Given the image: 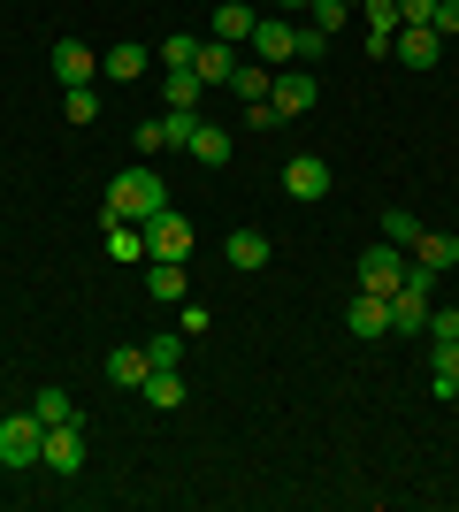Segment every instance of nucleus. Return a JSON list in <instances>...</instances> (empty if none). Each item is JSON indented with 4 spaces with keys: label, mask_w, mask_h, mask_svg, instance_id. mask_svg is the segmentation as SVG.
I'll return each instance as SVG.
<instances>
[{
    "label": "nucleus",
    "mask_w": 459,
    "mask_h": 512,
    "mask_svg": "<svg viewBox=\"0 0 459 512\" xmlns=\"http://www.w3.org/2000/svg\"><path fill=\"white\" fill-rule=\"evenodd\" d=\"M146 260H192V214L161 207L146 222Z\"/></svg>",
    "instance_id": "39448f33"
},
{
    "label": "nucleus",
    "mask_w": 459,
    "mask_h": 512,
    "mask_svg": "<svg viewBox=\"0 0 459 512\" xmlns=\"http://www.w3.org/2000/svg\"><path fill=\"white\" fill-rule=\"evenodd\" d=\"M31 413H39L46 428H54V421H77V398H69V390H54V383H46L39 398H31Z\"/></svg>",
    "instance_id": "393cba45"
},
{
    "label": "nucleus",
    "mask_w": 459,
    "mask_h": 512,
    "mask_svg": "<svg viewBox=\"0 0 459 512\" xmlns=\"http://www.w3.org/2000/svg\"><path fill=\"white\" fill-rule=\"evenodd\" d=\"M230 92H238L245 107H261L268 92H276V69H268V62H238V69H230Z\"/></svg>",
    "instance_id": "4be33fe9"
},
{
    "label": "nucleus",
    "mask_w": 459,
    "mask_h": 512,
    "mask_svg": "<svg viewBox=\"0 0 459 512\" xmlns=\"http://www.w3.org/2000/svg\"><path fill=\"white\" fill-rule=\"evenodd\" d=\"M100 222H108V260H123V268L146 260V222H115V214H100Z\"/></svg>",
    "instance_id": "412c9836"
},
{
    "label": "nucleus",
    "mask_w": 459,
    "mask_h": 512,
    "mask_svg": "<svg viewBox=\"0 0 459 512\" xmlns=\"http://www.w3.org/2000/svg\"><path fill=\"white\" fill-rule=\"evenodd\" d=\"M153 153H169V115L138 123V161H153Z\"/></svg>",
    "instance_id": "c756f323"
},
{
    "label": "nucleus",
    "mask_w": 459,
    "mask_h": 512,
    "mask_svg": "<svg viewBox=\"0 0 459 512\" xmlns=\"http://www.w3.org/2000/svg\"><path fill=\"white\" fill-rule=\"evenodd\" d=\"M161 115H169V153H184V146H192V123H199V115H176V107H161Z\"/></svg>",
    "instance_id": "473e14b6"
},
{
    "label": "nucleus",
    "mask_w": 459,
    "mask_h": 512,
    "mask_svg": "<svg viewBox=\"0 0 459 512\" xmlns=\"http://www.w3.org/2000/svg\"><path fill=\"white\" fill-rule=\"evenodd\" d=\"M429 367H437V375H452V367H459V344H429Z\"/></svg>",
    "instance_id": "72a5a7b5"
},
{
    "label": "nucleus",
    "mask_w": 459,
    "mask_h": 512,
    "mask_svg": "<svg viewBox=\"0 0 459 512\" xmlns=\"http://www.w3.org/2000/svg\"><path fill=\"white\" fill-rule=\"evenodd\" d=\"M360 16H368V54H391V39H398V0H368V8H360Z\"/></svg>",
    "instance_id": "6ab92c4d"
},
{
    "label": "nucleus",
    "mask_w": 459,
    "mask_h": 512,
    "mask_svg": "<svg viewBox=\"0 0 459 512\" xmlns=\"http://www.w3.org/2000/svg\"><path fill=\"white\" fill-rule=\"evenodd\" d=\"M322 100V85H314V77H306V69H276V92H268V107H276V115H306V107Z\"/></svg>",
    "instance_id": "9b49d317"
},
{
    "label": "nucleus",
    "mask_w": 459,
    "mask_h": 512,
    "mask_svg": "<svg viewBox=\"0 0 459 512\" xmlns=\"http://www.w3.org/2000/svg\"><path fill=\"white\" fill-rule=\"evenodd\" d=\"M39 451H46V421L31 406L0 421V467H8V474H31V467H39Z\"/></svg>",
    "instance_id": "7ed1b4c3"
},
{
    "label": "nucleus",
    "mask_w": 459,
    "mask_h": 512,
    "mask_svg": "<svg viewBox=\"0 0 459 512\" xmlns=\"http://www.w3.org/2000/svg\"><path fill=\"white\" fill-rule=\"evenodd\" d=\"M161 207H169V184L153 176V161H131V169L108 184V214L115 222H153Z\"/></svg>",
    "instance_id": "f03ea898"
},
{
    "label": "nucleus",
    "mask_w": 459,
    "mask_h": 512,
    "mask_svg": "<svg viewBox=\"0 0 459 512\" xmlns=\"http://www.w3.org/2000/svg\"><path fill=\"white\" fill-rule=\"evenodd\" d=\"M268 253H276V245H268L261 230H230V268H238V276H261Z\"/></svg>",
    "instance_id": "dca6fc26"
},
{
    "label": "nucleus",
    "mask_w": 459,
    "mask_h": 512,
    "mask_svg": "<svg viewBox=\"0 0 459 512\" xmlns=\"http://www.w3.org/2000/svg\"><path fill=\"white\" fill-rule=\"evenodd\" d=\"M146 375H153L146 344H115V352H108V383H115V390H138Z\"/></svg>",
    "instance_id": "ddd939ff"
},
{
    "label": "nucleus",
    "mask_w": 459,
    "mask_h": 512,
    "mask_svg": "<svg viewBox=\"0 0 459 512\" xmlns=\"http://www.w3.org/2000/svg\"><path fill=\"white\" fill-rule=\"evenodd\" d=\"M414 260L444 276V268H459V237H452V230H421V237H414Z\"/></svg>",
    "instance_id": "5701e85b"
},
{
    "label": "nucleus",
    "mask_w": 459,
    "mask_h": 512,
    "mask_svg": "<svg viewBox=\"0 0 459 512\" xmlns=\"http://www.w3.org/2000/svg\"><path fill=\"white\" fill-rule=\"evenodd\" d=\"M406 260H414V253H398V245H368V253H360V291L391 299L398 283H406Z\"/></svg>",
    "instance_id": "423d86ee"
},
{
    "label": "nucleus",
    "mask_w": 459,
    "mask_h": 512,
    "mask_svg": "<svg viewBox=\"0 0 459 512\" xmlns=\"http://www.w3.org/2000/svg\"><path fill=\"white\" fill-rule=\"evenodd\" d=\"M146 299L153 306H176V299H184V260H146Z\"/></svg>",
    "instance_id": "f3484780"
},
{
    "label": "nucleus",
    "mask_w": 459,
    "mask_h": 512,
    "mask_svg": "<svg viewBox=\"0 0 459 512\" xmlns=\"http://www.w3.org/2000/svg\"><path fill=\"white\" fill-rule=\"evenodd\" d=\"M253 54H261V62H322V31H314V23H291V16H261L253 23Z\"/></svg>",
    "instance_id": "f257e3e1"
},
{
    "label": "nucleus",
    "mask_w": 459,
    "mask_h": 512,
    "mask_svg": "<svg viewBox=\"0 0 459 512\" xmlns=\"http://www.w3.org/2000/svg\"><path fill=\"white\" fill-rule=\"evenodd\" d=\"M85 459H92V444H85V413H77V421H54V428H46V451H39V467H46V474L77 482V474H85Z\"/></svg>",
    "instance_id": "20e7f679"
},
{
    "label": "nucleus",
    "mask_w": 459,
    "mask_h": 512,
    "mask_svg": "<svg viewBox=\"0 0 459 512\" xmlns=\"http://www.w3.org/2000/svg\"><path fill=\"white\" fill-rule=\"evenodd\" d=\"M253 23H261V16H253L245 0H215V39L222 46H245V39H253Z\"/></svg>",
    "instance_id": "a211bd4d"
},
{
    "label": "nucleus",
    "mask_w": 459,
    "mask_h": 512,
    "mask_svg": "<svg viewBox=\"0 0 459 512\" xmlns=\"http://www.w3.org/2000/svg\"><path fill=\"white\" fill-rule=\"evenodd\" d=\"M138 398H146L153 413H184V398H192V390H184V375H176V367H153L146 383H138Z\"/></svg>",
    "instance_id": "f8f14e48"
},
{
    "label": "nucleus",
    "mask_w": 459,
    "mask_h": 512,
    "mask_svg": "<svg viewBox=\"0 0 459 512\" xmlns=\"http://www.w3.org/2000/svg\"><path fill=\"white\" fill-rule=\"evenodd\" d=\"M192 69H199V85H230V69H238V46H222V39H199Z\"/></svg>",
    "instance_id": "2eb2a0df"
},
{
    "label": "nucleus",
    "mask_w": 459,
    "mask_h": 512,
    "mask_svg": "<svg viewBox=\"0 0 459 512\" xmlns=\"http://www.w3.org/2000/svg\"><path fill=\"white\" fill-rule=\"evenodd\" d=\"M421 329H429V344H459V306H429Z\"/></svg>",
    "instance_id": "c85d7f7f"
},
{
    "label": "nucleus",
    "mask_w": 459,
    "mask_h": 512,
    "mask_svg": "<svg viewBox=\"0 0 459 512\" xmlns=\"http://www.w3.org/2000/svg\"><path fill=\"white\" fill-rule=\"evenodd\" d=\"M146 360H153V367H184V329H161V337H146Z\"/></svg>",
    "instance_id": "bb28decb"
},
{
    "label": "nucleus",
    "mask_w": 459,
    "mask_h": 512,
    "mask_svg": "<svg viewBox=\"0 0 459 512\" xmlns=\"http://www.w3.org/2000/svg\"><path fill=\"white\" fill-rule=\"evenodd\" d=\"M192 54H199V39H161V54H153V62H169V69H192Z\"/></svg>",
    "instance_id": "7c9ffc66"
},
{
    "label": "nucleus",
    "mask_w": 459,
    "mask_h": 512,
    "mask_svg": "<svg viewBox=\"0 0 459 512\" xmlns=\"http://www.w3.org/2000/svg\"><path fill=\"white\" fill-rule=\"evenodd\" d=\"M199 100H207L199 69H169V77H161V107H176V115H199Z\"/></svg>",
    "instance_id": "4468645a"
},
{
    "label": "nucleus",
    "mask_w": 459,
    "mask_h": 512,
    "mask_svg": "<svg viewBox=\"0 0 459 512\" xmlns=\"http://www.w3.org/2000/svg\"><path fill=\"white\" fill-rule=\"evenodd\" d=\"M429 8H437V0H398V16H406V23H429Z\"/></svg>",
    "instance_id": "f704fd0d"
},
{
    "label": "nucleus",
    "mask_w": 459,
    "mask_h": 512,
    "mask_svg": "<svg viewBox=\"0 0 459 512\" xmlns=\"http://www.w3.org/2000/svg\"><path fill=\"white\" fill-rule=\"evenodd\" d=\"M437 398H444V406H459V367H452V375H437Z\"/></svg>",
    "instance_id": "c9c22d12"
},
{
    "label": "nucleus",
    "mask_w": 459,
    "mask_h": 512,
    "mask_svg": "<svg viewBox=\"0 0 459 512\" xmlns=\"http://www.w3.org/2000/svg\"><path fill=\"white\" fill-rule=\"evenodd\" d=\"M46 69H54V77H62V92H69V85H92V77H100V54H92L85 39H54Z\"/></svg>",
    "instance_id": "6e6552de"
},
{
    "label": "nucleus",
    "mask_w": 459,
    "mask_h": 512,
    "mask_svg": "<svg viewBox=\"0 0 459 512\" xmlns=\"http://www.w3.org/2000/svg\"><path fill=\"white\" fill-rule=\"evenodd\" d=\"M62 115H69V123H100V92H92V85H69L62 92Z\"/></svg>",
    "instance_id": "a878e982"
},
{
    "label": "nucleus",
    "mask_w": 459,
    "mask_h": 512,
    "mask_svg": "<svg viewBox=\"0 0 459 512\" xmlns=\"http://www.w3.org/2000/svg\"><path fill=\"white\" fill-rule=\"evenodd\" d=\"M429 31H437V39H459V0H437V8H429Z\"/></svg>",
    "instance_id": "2f4dec72"
},
{
    "label": "nucleus",
    "mask_w": 459,
    "mask_h": 512,
    "mask_svg": "<svg viewBox=\"0 0 459 512\" xmlns=\"http://www.w3.org/2000/svg\"><path fill=\"white\" fill-rule=\"evenodd\" d=\"M345 8H368V0H345Z\"/></svg>",
    "instance_id": "4c0bfd02"
},
{
    "label": "nucleus",
    "mask_w": 459,
    "mask_h": 512,
    "mask_svg": "<svg viewBox=\"0 0 459 512\" xmlns=\"http://www.w3.org/2000/svg\"><path fill=\"white\" fill-rule=\"evenodd\" d=\"M199 161V169H222V161H230V130L222 123H192V146H184Z\"/></svg>",
    "instance_id": "aec40b11"
},
{
    "label": "nucleus",
    "mask_w": 459,
    "mask_h": 512,
    "mask_svg": "<svg viewBox=\"0 0 459 512\" xmlns=\"http://www.w3.org/2000/svg\"><path fill=\"white\" fill-rule=\"evenodd\" d=\"M345 329H352L360 344L391 337V299H375V291H352V306H345Z\"/></svg>",
    "instance_id": "9d476101"
},
{
    "label": "nucleus",
    "mask_w": 459,
    "mask_h": 512,
    "mask_svg": "<svg viewBox=\"0 0 459 512\" xmlns=\"http://www.w3.org/2000/svg\"><path fill=\"white\" fill-rule=\"evenodd\" d=\"M100 69H108V85H131V77H146V69H153V54H146V46H108Z\"/></svg>",
    "instance_id": "b1692460"
},
{
    "label": "nucleus",
    "mask_w": 459,
    "mask_h": 512,
    "mask_svg": "<svg viewBox=\"0 0 459 512\" xmlns=\"http://www.w3.org/2000/svg\"><path fill=\"white\" fill-rule=\"evenodd\" d=\"M391 54H398V62H406V69H437V62H444V39H437V31H429V23H398Z\"/></svg>",
    "instance_id": "1a4fd4ad"
},
{
    "label": "nucleus",
    "mask_w": 459,
    "mask_h": 512,
    "mask_svg": "<svg viewBox=\"0 0 459 512\" xmlns=\"http://www.w3.org/2000/svg\"><path fill=\"white\" fill-rule=\"evenodd\" d=\"M276 184H284L299 207H314V199H329V161H322V153H291Z\"/></svg>",
    "instance_id": "0eeeda50"
},
{
    "label": "nucleus",
    "mask_w": 459,
    "mask_h": 512,
    "mask_svg": "<svg viewBox=\"0 0 459 512\" xmlns=\"http://www.w3.org/2000/svg\"><path fill=\"white\" fill-rule=\"evenodd\" d=\"M276 8H284V16H306V8H314V0H276Z\"/></svg>",
    "instance_id": "e433bc0d"
},
{
    "label": "nucleus",
    "mask_w": 459,
    "mask_h": 512,
    "mask_svg": "<svg viewBox=\"0 0 459 512\" xmlns=\"http://www.w3.org/2000/svg\"><path fill=\"white\" fill-rule=\"evenodd\" d=\"M383 237H391L398 253H414V237H421V222H414V214H406V207H391V214H383Z\"/></svg>",
    "instance_id": "cd10ccee"
}]
</instances>
